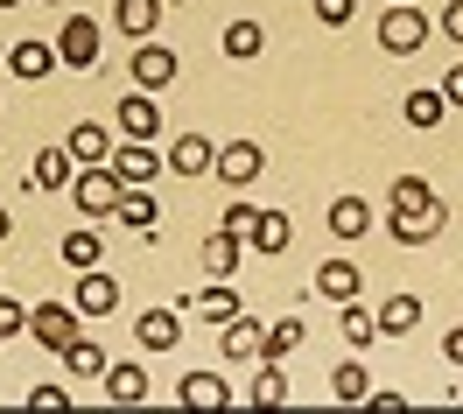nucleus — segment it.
Wrapping results in <instances>:
<instances>
[{
  "instance_id": "2",
  "label": "nucleus",
  "mask_w": 463,
  "mask_h": 414,
  "mask_svg": "<svg viewBox=\"0 0 463 414\" xmlns=\"http://www.w3.org/2000/svg\"><path fill=\"white\" fill-rule=\"evenodd\" d=\"M421 42H429V14H421L414 0H393L386 22H379V50H386V57H414Z\"/></svg>"
},
{
  "instance_id": "31",
  "label": "nucleus",
  "mask_w": 463,
  "mask_h": 414,
  "mask_svg": "<svg viewBox=\"0 0 463 414\" xmlns=\"http://www.w3.org/2000/svg\"><path fill=\"white\" fill-rule=\"evenodd\" d=\"M337 309H345V316H337L345 344H351V352H365V344L379 337V316H373V309H358V302H337Z\"/></svg>"
},
{
  "instance_id": "25",
  "label": "nucleus",
  "mask_w": 463,
  "mask_h": 414,
  "mask_svg": "<svg viewBox=\"0 0 463 414\" xmlns=\"http://www.w3.org/2000/svg\"><path fill=\"white\" fill-rule=\"evenodd\" d=\"M449 225V211L435 204V211H421V218H386V232H393V246H429L435 232Z\"/></svg>"
},
{
  "instance_id": "21",
  "label": "nucleus",
  "mask_w": 463,
  "mask_h": 414,
  "mask_svg": "<svg viewBox=\"0 0 463 414\" xmlns=\"http://www.w3.org/2000/svg\"><path fill=\"white\" fill-rule=\"evenodd\" d=\"M211 162H218V148H211L203 134H175V148H169L175 176H211Z\"/></svg>"
},
{
  "instance_id": "23",
  "label": "nucleus",
  "mask_w": 463,
  "mask_h": 414,
  "mask_svg": "<svg viewBox=\"0 0 463 414\" xmlns=\"http://www.w3.org/2000/svg\"><path fill=\"white\" fill-rule=\"evenodd\" d=\"M365 393H373V372H365L358 358H337V372H330V400H345V408H365Z\"/></svg>"
},
{
  "instance_id": "27",
  "label": "nucleus",
  "mask_w": 463,
  "mask_h": 414,
  "mask_svg": "<svg viewBox=\"0 0 463 414\" xmlns=\"http://www.w3.org/2000/svg\"><path fill=\"white\" fill-rule=\"evenodd\" d=\"M330 232L345 239V246H351V239H365V232H373V204H365V197H337V204H330Z\"/></svg>"
},
{
  "instance_id": "45",
  "label": "nucleus",
  "mask_w": 463,
  "mask_h": 414,
  "mask_svg": "<svg viewBox=\"0 0 463 414\" xmlns=\"http://www.w3.org/2000/svg\"><path fill=\"white\" fill-rule=\"evenodd\" d=\"M43 7H63V0H43Z\"/></svg>"
},
{
  "instance_id": "10",
  "label": "nucleus",
  "mask_w": 463,
  "mask_h": 414,
  "mask_svg": "<svg viewBox=\"0 0 463 414\" xmlns=\"http://www.w3.org/2000/svg\"><path fill=\"white\" fill-rule=\"evenodd\" d=\"M78 316H113L119 309V281L106 274V267H78Z\"/></svg>"
},
{
  "instance_id": "38",
  "label": "nucleus",
  "mask_w": 463,
  "mask_h": 414,
  "mask_svg": "<svg viewBox=\"0 0 463 414\" xmlns=\"http://www.w3.org/2000/svg\"><path fill=\"white\" fill-rule=\"evenodd\" d=\"M253 211H260V204H246V197H239V204H225L218 225H225V232H246V225H253Z\"/></svg>"
},
{
  "instance_id": "3",
  "label": "nucleus",
  "mask_w": 463,
  "mask_h": 414,
  "mask_svg": "<svg viewBox=\"0 0 463 414\" xmlns=\"http://www.w3.org/2000/svg\"><path fill=\"white\" fill-rule=\"evenodd\" d=\"M78 324H85V316H78V302H35V309H29V337L43 344V352H57V358L71 352Z\"/></svg>"
},
{
  "instance_id": "41",
  "label": "nucleus",
  "mask_w": 463,
  "mask_h": 414,
  "mask_svg": "<svg viewBox=\"0 0 463 414\" xmlns=\"http://www.w3.org/2000/svg\"><path fill=\"white\" fill-rule=\"evenodd\" d=\"M442 29H449V42L463 50V0H449V7H442Z\"/></svg>"
},
{
  "instance_id": "28",
  "label": "nucleus",
  "mask_w": 463,
  "mask_h": 414,
  "mask_svg": "<svg viewBox=\"0 0 463 414\" xmlns=\"http://www.w3.org/2000/svg\"><path fill=\"white\" fill-rule=\"evenodd\" d=\"M63 148L78 155V169H85V162H106V155H113V134H106V127H99V119H78V127H71V141H63Z\"/></svg>"
},
{
  "instance_id": "11",
  "label": "nucleus",
  "mask_w": 463,
  "mask_h": 414,
  "mask_svg": "<svg viewBox=\"0 0 463 414\" xmlns=\"http://www.w3.org/2000/svg\"><path fill=\"white\" fill-rule=\"evenodd\" d=\"M260 169H267V155L253 148V141H232V148H218V162H211V176H225V190H246Z\"/></svg>"
},
{
  "instance_id": "22",
  "label": "nucleus",
  "mask_w": 463,
  "mask_h": 414,
  "mask_svg": "<svg viewBox=\"0 0 463 414\" xmlns=\"http://www.w3.org/2000/svg\"><path fill=\"white\" fill-rule=\"evenodd\" d=\"M71 176H78V155H71V148H50V155H35L29 190H71Z\"/></svg>"
},
{
  "instance_id": "19",
  "label": "nucleus",
  "mask_w": 463,
  "mask_h": 414,
  "mask_svg": "<svg viewBox=\"0 0 463 414\" xmlns=\"http://www.w3.org/2000/svg\"><path fill=\"white\" fill-rule=\"evenodd\" d=\"M113 218L127 225V232H155V218H162V204L147 197V183H127V190H119V211H113Z\"/></svg>"
},
{
  "instance_id": "6",
  "label": "nucleus",
  "mask_w": 463,
  "mask_h": 414,
  "mask_svg": "<svg viewBox=\"0 0 463 414\" xmlns=\"http://www.w3.org/2000/svg\"><path fill=\"white\" fill-rule=\"evenodd\" d=\"M50 42H57V63H71V71H91V63H99V22H91V14H71Z\"/></svg>"
},
{
  "instance_id": "37",
  "label": "nucleus",
  "mask_w": 463,
  "mask_h": 414,
  "mask_svg": "<svg viewBox=\"0 0 463 414\" xmlns=\"http://www.w3.org/2000/svg\"><path fill=\"white\" fill-rule=\"evenodd\" d=\"M351 14H358V0H317V22H323V29H351Z\"/></svg>"
},
{
  "instance_id": "24",
  "label": "nucleus",
  "mask_w": 463,
  "mask_h": 414,
  "mask_svg": "<svg viewBox=\"0 0 463 414\" xmlns=\"http://www.w3.org/2000/svg\"><path fill=\"white\" fill-rule=\"evenodd\" d=\"M113 22H119V35L147 42V35H155V22H162V0H113Z\"/></svg>"
},
{
  "instance_id": "13",
  "label": "nucleus",
  "mask_w": 463,
  "mask_h": 414,
  "mask_svg": "<svg viewBox=\"0 0 463 414\" xmlns=\"http://www.w3.org/2000/svg\"><path fill=\"white\" fill-rule=\"evenodd\" d=\"M175 400L197 408V414H218V408H232V380H218V372H183Z\"/></svg>"
},
{
  "instance_id": "34",
  "label": "nucleus",
  "mask_w": 463,
  "mask_h": 414,
  "mask_svg": "<svg viewBox=\"0 0 463 414\" xmlns=\"http://www.w3.org/2000/svg\"><path fill=\"white\" fill-rule=\"evenodd\" d=\"M99 260H106V246H99L91 225H78V232L63 239V267H99Z\"/></svg>"
},
{
  "instance_id": "30",
  "label": "nucleus",
  "mask_w": 463,
  "mask_h": 414,
  "mask_svg": "<svg viewBox=\"0 0 463 414\" xmlns=\"http://www.w3.org/2000/svg\"><path fill=\"white\" fill-rule=\"evenodd\" d=\"M260 50H267V29H260V22H225V57L232 63H253Z\"/></svg>"
},
{
  "instance_id": "20",
  "label": "nucleus",
  "mask_w": 463,
  "mask_h": 414,
  "mask_svg": "<svg viewBox=\"0 0 463 414\" xmlns=\"http://www.w3.org/2000/svg\"><path fill=\"white\" fill-rule=\"evenodd\" d=\"M401 119L414 127V134H435V127L449 119V99H442V91H407V99H401Z\"/></svg>"
},
{
  "instance_id": "15",
  "label": "nucleus",
  "mask_w": 463,
  "mask_h": 414,
  "mask_svg": "<svg viewBox=\"0 0 463 414\" xmlns=\"http://www.w3.org/2000/svg\"><path fill=\"white\" fill-rule=\"evenodd\" d=\"M218 352L232 358V365H246V358H260V324L239 309V316H225V330H218Z\"/></svg>"
},
{
  "instance_id": "35",
  "label": "nucleus",
  "mask_w": 463,
  "mask_h": 414,
  "mask_svg": "<svg viewBox=\"0 0 463 414\" xmlns=\"http://www.w3.org/2000/svg\"><path fill=\"white\" fill-rule=\"evenodd\" d=\"M197 309H203V316H218V324H225V316H239V288H225V281H211V288L197 296Z\"/></svg>"
},
{
  "instance_id": "8",
  "label": "nucleus",
  "mask_w": 463,
  "mask_h": 414,
  "mask_svg": "<svg viewBox=\"0 0 463 414\" xmlns=\"http://www.w3.org/2000/svg\"><path fill=\"white\" fill-rule=\"evenodd\" d=\"M106 162H113V176H119V183H155L162 169H169V155H155V141H119Z\"/></svg>"
},
{
  "instance_id": "32",
  "label": "nucleus",
  "mask_w": 463,
  "mask_h": 414,
  "mask_svg": "<svg viewBox=\"0 0 463 414\" xmlns=\"http://www.w3.org/2000/svg\"><path fill=\"white\" fill-rule=\"evenodd\" d=\"M246 400H253V408H288V380H281V365H274V358H260V380H253Z\"/></svg>"
},
{
  "instance_id": "46",
  "label": "nucleus",
  "mask_w": 463,
  "mask_h": 414,
  "mask_svg": "<svg viewBox=\"0 0 463 414\" xmlns=\"http://www.w3.org/2000/svg\"><path fill=\"white\" fill-rule=\"evenodd\" d=\"M0 344H7V330H0Z\"/></svg>"
},
{
  "instance_id": "12",
  "label": "nucleus",
  "mask_w": 463,
  "mask_h": 414,
  "mask_svg": "<svg viewBox=\"0 0 463 414\" xmlns=\"http://www.w3.org/2000/svg\"><path fill=\"white\" fill-rule=\"evenodd\" d=\"M203 274H211V281H232V274H239V260H246V232H225V225H218V232L203 239Z\"/></svg>"
},
{
  "instance_id": "1",
  "label": "nucleus",
  "mask_w": 463,
  "mask_h": 414,
  "mask_svg": "<svg viewBox=\"0 0 463 414\" xmlns=\"http://www.w3.org/2000/svg\"><path fill=\"white\" fill-rule=\"evenodd\" d=\"M119 190H127V183L113 176V162H85V169L71 176V204L85 211V218H113V211H119Z\"/></svg>"
},
{
  "instance_id": "14",
  "label": "nucleus",
  "mask_w": 463,
  "mask_h": 414,
  "mask_svg": "<svg viewBox=\"0 0 463 414\" xmlns=\"http://www.w3.org/2000/svg\"><path fill=\"white\" fill-rule=\"evenodd\" d=\"M421 211H435L429 176H393V190H386V218H421Z\"/></svg>"
},
{
  "instance_id": "29",
  "label": "nucleus",
  "mask_w": 463,
  "mask_h": 414,
  "mask_svg": "<svg viewBox=\"0 0 463 414\" xmlns=\"http://www.w3.org/2000/svg\"><path fill=\"white\" fill-rule=\"evenodd\" d=\"M302 337H309V324L281 316V324H267V330H260V358H274V365H281V358H295V352H302Z\"/></svg>"
},
{
  "instance_id": "42",
  "label": "nucleus",
  "mask_w": 463,
  "mask_h": 414,
  "mask_svg": "<svg viewBox=\"0 0 463 414\" xmlns=\"http://www.w3.org/2000/svg\"><path fill=\"white\" fill-rule=\"evenodd\" d=\"M442 358H449V365H463V324L442 330Z\"/></svg>"
},
{
  "instance_id": "26",
  "label": "nucleus",
  "mask_w": 463,
  "mask_h": 414,
  "mask_svg": "<svg viewBox=\"0 0 463 414\" xmlns=\"http://www.w3.org/2000/svg\"><path fill=\"white\" fill-rule=\"evenodd\" d=\"M379 316V337H414V324H421V296H393L373 309Z\"/></svg>"
},
{
  "instance_id": "17",
  "label": "nucleus",
  "mask_w": 463,
  "mask_h": 414,
  "mask_svg": "<svg viewBox=\"0 0 463 414\" xmlns=\"http://www.w3.org/2000/svg\"><path fill=\"white\" fill-rule=\"evenodd\" d=\"M358 281H365V267H351V260H323L317 267V296L323 302H358Z\"/></svg>"
},
{
  "instance_id": "16",
  "label": "nucleus",
  "mask_w": 463,
  "mask_h": 414,
  "mask_svg": "<svg viewBox=\"0 0 463 414\" xmlns=\"http://www.w3.org/2000/svg\"><path fill=\"white\" fill-rule=\"evenodd\" d=\"M99 386H106L113 408H141V400H147V372H141V365H106Z\"/></svg>"
},
{
  "instance_id": "40",
  "label": "nucleus",
  "mask_w": 463,
  "mask_h": 414,
  "mask_svg": "<svg viewBox=\"0 0 463 414\" xmlns=\"http://www.w3.org/2000/svg\"><path fill=\"white\" fill-rule=\"evenodd\" d=\"M365 408H373V414H407V393H379V386H373Z\"/></svg>"
},
{
  "instance_id": "36",
  "label": "nucleus",
  "mask_w": 463,
  "mask_h": 414,
  "mask_svg": "<svg viewBox=\"0 0 463 414\" xmlns=\"http://www.w3.org/2000/svg\"><path fill=\"white\" fill-rule=\"evenodd\" d=\"M29 408H35V414H71V386H57V380L29 386Z\"/></svg>"
},
{
  "instance_id": "4",
  "label": "nucleus",
  "mask_w": 463,
  "mask_h": 414,
  "mask_svg": "<svg viewBox=\"0 0 463 414\" xmlns=\"http://www.w3.org/2000/svg\"><path fill=\"white\" fill-rule=\"evenodd\" d=\"M0 57H7V78H22V85H43V78L57 71V42H50V35H29V42H0Z\"/></svg>"
},
{
  "instance_id": "33",
  "label": "nucleus",
  "mask_w": 463,
  "mask_h": 414,
  "mask_svg": "<svg viewBox=\"0 0 463 414\" xmlns=\"http://www.w3.org/2000/svg\"><path fill=\"white\" fill-rule=\"evenodd\" d=\"M63 372H78V380H99V372H106V352H99L91 337H71V352H63Z\"/></svg>"
},
{
  "instance_id": "9",
  "label": "nucleus",
  "mask_w": 463,
  "mask_h": 414,
  "mask_svg": "<svg viewBox=\"0 0 463 414\" xmlns=\"http://www.w3.org/2000/svg\"><path fill=\"white\" fill-rule=\"evenodd\" d=\"M162 134V106H155V91H127L119 99V141H155Z\"/></svg>"
},
{
  "instance_id": "18",
  "label": "nucleus",
  "mask_w": 463,
  "mask_h": 414,
  "mask_svg": "<svg viewBox=\"0 0 463 414\" xmlns=\"http://www.w3.org/2000/svg\"><path fill=\"white\" fill-rule=\"evenodd\" d=\"M134 337H141V352H175V344H183V324H175V309H141Z\"/></svg>"
},
{
  "instance_id": "39",
  "label": "nucleus",
  "mask_w": 463,
  "mask_h": 414,
  "mask_svg": "<svg viewBox=\"0 0 463 414\" xmlns=\"http://www.w3.org/2000/svg\"><path fill=\"white\" fill-rule=\"evenodd\" d=\"M435 91H442V99H449V106L463 113V63H449V71H442V85H435Z\"/></svg>"
},
{
  "instance_id": "43",
  "label": "nucleus",
  "mask_w": 463,
  "mask_h": 414,
  "mask_svg": "<svg viewBox=\"0 0 463 414\" xmlns=\"http://www.w3.org/2000/svg\"><path fill=\"white\" fill-rule=\"evenodd\" d=\"M7 232H14V211L0 204V246H7Z\"/></svg>"
},
{
  "instance_id": "7",
  "label": "nucleus",
  "mask_w": 463,
  "mask_h": 414,
  "mask_svg": "<svg viewBox=\"0 0 463 414\" xmlns=\"http://www.w3.org/2000/svg\"><path fill=\"white\" fill-rule=\"evenodd\" d=\"M295 246V225H288V211H253V225H246V253H260V260H281Z\"/></svg>"
},
{
  "instance_id": "44",
  "label": "nucleus",
  "mask_w": 463,
  "mask_h": 414,
  "mask_svg": "<svg viewBox=\"0 0 463 414\" xmlns=\"http://www.w3.org/2000/svg\"><path fill=\"white\" fill-rule=\"evenodd\" d=\"M0 7H22V0H0Z\"/></svg>"
},
{
  "instance_id": "5",
  "label": "nucleus",
  "mask_w": 463,
  "mask_h": 414,
  "mask_svg": "<svg viewBox=\"0 0 463 414\" xmlns=\"http://www.w3.org/2000/svg\"><path fill=\"white\" fill-rule=\"evenodd\" d=\"M127 71H134V85H141V91H169L183 63H175L169 42H155V35H147V42H134V63H127Z\"/></svg>"
}]
</instances>
